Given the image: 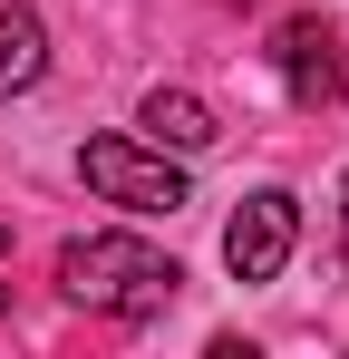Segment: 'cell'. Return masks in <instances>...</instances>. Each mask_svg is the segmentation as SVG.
<instances>
[{"label": "cell", "instance_id": "cell-1", "mask_svg": "<svg viewBox=\"0 0 349 359\" xmlns=\"http://www.w3.org/2000/svg\"><path fill=\"white\" fill-rule=\"evenodd\" d=\"M174 272L165 252H146L136 233H78L58 252V292L78 301V311H107V320H156L174 301Z\"/></svg>", "mask_w": 349, "mask_h": 359}, {"label": "cell", "instance_id": "cell-2", "mask_svg": "<svg viewBox=\"0 0 349 359\" xmlns=\"http://www.w3.org/2000/svg\"><path fill=\"white\" fill-rule=\"evenodd\" d=\"M78 184L97 204H126V214H184V156L165 146H136V136H88L78 146Z\"/></svg>", "mask_w": 349, "mask_h": 359}, {"label": "cell", "instance_id": "cell-3", "mask_svg": "<svg viewBox=\"0 0 349 359\" xmlns=\"http://www.w3.org/2000/svg\"><path fill=\"white\" fill-rule=\"evenodd\" d=\"M272 68H282L291 107H340V97H349V49H340V29L310 20V10L272 29Z\"/></svg>", "mask_w": 349, "mask_h": 359}, {"label": "cell", "instance_id": "cell-4", "mask_svg": "<svg viewBox=\"0 0 349 359\" xmlns=\"http://www.w3.org/2000/svg\"><path fill=\"white\" fill-rule=\"evenodd\" d=\"M291 243H301V204H291L282 184H262V194H242L224 224V272L233 282H272L291 262Z\"/></svg>", "mask_w": 349, "mask_h": 359}, {"label": "cell", "instance_id": "cell-5", "mask_svg": "<svg viewBox=\"0 0 349 359\" xmlns=\"http://www.w3.org/2000/svg\"><path fill=\"white\" fill-rule=\"evenodd\" d=\"M136 126H146V146H165V156H214V136H224V117H214L194 88H146Z\"/></svg>", "mask_w": 349, "mask_h": 359}, {"label": "cell", "instance_id": "cell-6", "mask_svg": "<svg viewBox=\"0 0 349 359\" xmlns=\"http://www.w3.org/2000/svg\"><path fill=\"white\" fill-rule=\"evenodd\" d=\"M39 78H49V29H39V10L0 0V97L39 88Z\"/></svg>", "mask_w": 349, "mask_h": 359}, {"label": "cell", "instance_id": "cell-7", "mask_svg": "<svg viewBox=\"0 0 349 359\" xmlns=\"http://www.w3.org/2000/svg\"><path fill=\"white\" fill-rule=\"evenodd\" d=\"M340 252H349V214H340Z\"/></svg>", "mask_w": 349, "mask_h": 359}]
</instances>
